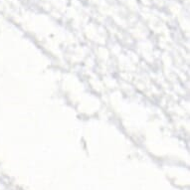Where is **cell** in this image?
Returning <instances> with one entry per match:
<instances>
[]
</instances>
